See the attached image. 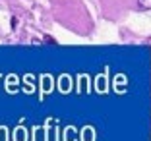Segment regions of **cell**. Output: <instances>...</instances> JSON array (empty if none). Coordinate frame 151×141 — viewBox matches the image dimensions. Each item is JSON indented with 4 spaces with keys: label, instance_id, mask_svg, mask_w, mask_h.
I'll return each mask as SVG.
<instances>
[{
    "label": "cell",
    "instance_id": "1",
    "mask_svg": "<svg viewBox=\"0 0 151 141\" xmlns=\"http://www.w3.org/2000/svg\"><path fill=\"white\" fill-rule=\"evenodd\" d=\"M138 4H139V8H149L151 0H138Z\"/></svg>",
    "mask_w": 151,
    "mask_h": 141
}]
</instances>
